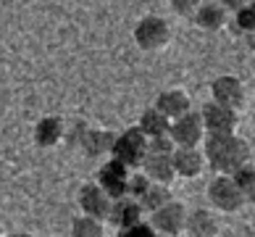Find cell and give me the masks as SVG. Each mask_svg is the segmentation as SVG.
I'll return each mask as SVG.
<instances>
[{"label": "cell", "instance_id": "cell-1", "mask_svg": "<svg viewBox=\"0 0 255 237\" xmlns=\"http://www.w3.org/2000/svg\"><path fill=\"white\" fill-rule=\"evenodd\" d=\"M200 150L205 156L208 169H213L216 174H232L245 161H250V145L237 132H229V135H205L200 142Z\"/></svg>", "mask_w": 255, "mask_h": 237}, {"label": "cell", "instance_id": "cell-2", "mask_svg": "<svg viewBox=\"0 0 255 237\" xmlns=\"http://www.w3.org/2000/svg\"><path fill=\"white\" fill-rule=\"evenodd\" d=\"M131 34H134L137 47L145 53L163 50V47L171 42V26H168V21L163 16H155V13H147V16L139 18Z\"/></svg>", "mask_w": 255, "mask_h": 237}, {"label": "cell", "instance_id": "cell-3", "mask_svg": "<svg viewBox=\"0 0 255 237\" xmlns=\"http://www.w3.org/2000/svg\"><path fill=\"white\" fill-rule=\"evenodd\" d=\"M145 150H147V137L142 135V129L129 127V129L121 132V135H116L113 148H111V156L116 161H121L124 166H129V169H137L142 156H145Z\"/></svg>", "mask_w": 255, "mask_h": 237}, {"label": "cell", "instance_id": "cell-4", "mask_svg": "<svg viewBox=\"0 0 255 237\" xmlns=\"http://www.w3.org/2000/svg\"><path fill=\"white\" fill-rule=\"evenodd\" d=\"M208 201L221 214H237L245 206V195L240 193V187L234 185L229 174H216L213 182L208 185Z\"/></svg>", "mask_w": 255, "mask_h": 237}, {"label": "cell", "instance_id": "cell-5", "mask_svg": "<svg viewBox=\"0 0 255 237\" xmlns=\"http://www.w3.org/2000/svg\"><path fill=\"white\" fill-rule=\"evenodd\" d=\"M205 135H229V132H237L240 127V111H234L229 106H221V103H205L200 111Z\"/></svg>", "mask_w": 255, "mask_h": 237}, {"label": "cell", "instance_id": "cell-6", "mask_svg": "<svg viewBox=\"0 0 255 237\" xmlns=\"http://www.w3.org/2000/svg\"><path fill=\"white\" fill-rule=\"evenodd\" d=\"M168 137H171L174 145H179V148L200 145L203 137H205V127H203L200 113H195L190 108L187 113H182V116L171 119V124H168Z\"/></svg>", "mask_w": 255, "mask_h": 237}, {"label": "cell", "instance_id": "cell-7", "mask_svg": "<svg viewBox=\"0 0 255 237\" xmlns=\"http://www.w3.org/2000/svg\"><path fill=\"white\" fill-rule=\"evenodd\" d=\"M184 219H187V208L179 203V201H168L163 203L160 208L155 211H150V224H153V230L158 235H166V237H176L184 232Z\"/></svg>", "mask_w": 255, "mask_h": 237}, {"label": "cell", "instance_id": "cell-8", "mask_svg": "<svg viewBox=\"0 0 255 237\" xmlns=\"http://www.w3.org/2000/svg\"><path fill=\"white\" fill-rule=\"evenodd\" d=\"M211 100L221 103V106H229L234 111H242L245 103H248V90L240 77L234 74H221L211 82Z\"/></svg>", "mask_w": 255, "mask_h": 237}, {"label": "cell", "instance_id": "cell-9", "mask_svg": "<svg viewBox=\"0 0 255 237\" xmlns=\"http://www.w3.org/2000/svg\"><path fill=\"white\" fill-rule=\"evenodd\" d=\"M171 164H174V174L179 179H197L208 169L200 145H190V148L176 145L174 153H171Z\"/></svg>", "mask_w": 255, "mask_h": 237}, {"label": "cell", "instance_id": "cell-10", "mask_svg": "<svg viewBox=\"0 0 255 237\" xmlns=\"http://www.w3.org/2000/svg\"><path fill=\"white\" fill-rule=\"evenodd\" d=\"M129 172H131L129 166H124L121 161H116L111 156L106 164L98 169L95 182L106 190L111 198H121V195H127V177H129Z\"/></svg>", "mask_w": 255, "mask_h": 237}, {"label": "cell", "instance_id": "cell-11", "mask_svg": "<svg viewBox=\"0 0 255 237\" xmlns=\"http://www.w3.org/2000/svg\"><path fill=\"white\" fill-rule=\"evenodd\" d=\"M111 201L113 198L103 190L98 182H87L79 187V195H77V203H79V211L82 214H90L95 219H103L106 222L108 216V208H111Z\"/></svg>", "mask_w": 255, "mask_h": 237}, {"label": "cell", "instance_id": "cell-12", "mask_svg": "<svg viewBox=\"0 0 255 237\" xmlns=\"http://www.w3.org/2000/svg\"><path fill=\"white\" fill-rule=\"evenodd\" d=\"M197 29L203 32H221L226 21H229V11L219 3V0H200V5L195 8V13L190 16Z\"/></svg>", "mask_w": 255, "mask_h": 237}, {"label": "cell", "instance_id": "cell-13", "mask_svg": "<svg viewBox=\"0 0 255 237\" xmlns=\"http://www.w3.org/2000/svg\"><path fill=\"white\" fill-rule=\"evenodd\" d=\"M137 219H142V208H139L137 198L131 195H121V198H113L111 208H108V216L106 222H111L116 230H124V227L134 224Z\"/></svg>", "mask_w": 255, "mask_h": 237}, {"label": "cell", "instance_id": "cell-14", "mask_svg": "<svg viewBox=\"0 0 255 237\" xmlns=\"http://www.w3.org/2000/svg\"><path fill=\"white\" fill-rule=\"evenodd\" d=\"M34 145L42 148V150H50L55 148L58 142L66 137V124L61 116H42L40 121L34 124Z\"/></svg>", "mask_w": 255, "mask_h": 237}, {"label": "cell", "instance_id": "cell-15", "mask_svg": "<svg viewBox=\"0 0 255 237\" xmlns=\"http://www.w3.org/2000/svg\"><path fill=\"white\" fill-rule=\"evenodd\" d=\"M153 106L163 113V116L176 119V116H182V113H187V111L192 108V98L184 90L174 87V90H163V92H160Z\"/></svg>", "mask_w": 255, "mask_h": 237}, {"label": "cell", "instance_id": "cell-16", "mask_svg": "<svg viewBox=\"0 0 255 237\" xmlns=\"http://www.w3.org/2000/svg\"><path fill=\"white\" fill-rule=\"evenodd\" d=\"M113 140H116V132L87 127V132H84V137H82V145H79V148H82L90 158H103V156H111Z\"/></svg>", "mask_w": 255, "mask_h": 237}, {"label": "cell", "instance_id": "cell-17", "mask_svg": "<svg viewBox=\"0 0 255 237\" xmlns=\"http://www.w3.org/2000/svg\"><path fill=\"white\" fill-rule=\"evenodd\" d=\"M184 232L192 235V237H216V235H219V219H216L211 211H205V208L187 211Z\"/></svg>", "mask_w": 255, "mask_h": 237}, {"label": "cell", "instance_id": "cell-18", "mask_svg": "<svg viewBox=\"0 0 255 237\" xmlns=\"http://www.w3.org/2000/svg\"><path fill=\"white\" fill-rule=\"evenodd\" d=\"M168 124H171V119L163 116L155 106H150L142 111V116H139V129H142V135L150 140V137H160V135H168Z\"/></svg>", "mask_w": 255, "mask_h": 237}, {"label": "cell", "instance_id": "cell-19", "mask_svg": "<svg viewBox=\"0 0 255 237\" xmlns=\"http://www.w3.org/2000/svg\"><path fill=\"white\" fill-rule=\"evenodd\" d=\"M171 201V190H168V185L163 182H150L145 190H142V195L137 198V203L139 208H142V214H150V211H155V208H160L163 203Z\"/></svg>", "mask_w": 255, "mask_h": 237}, {"label": "cell", "instance_id": "cell-20", "mask_svg": "<svg viewBox=\"0 0 255 237\" xmlns=\"http://www.w3.org/2000/svg\"><path fill=\"white\" fill-rule=\"evenodd\" d=\"M71 235L74 237H103L106 235V222L95 219L90 214H79L71 222Z\"/></svg>", "mask_w": 255, "mask_h": 237}, {"label": "cell", "instance_id": "cell-21", "mask_svg": "<svg viewBox=\"0 0 255 237\" xmlns=\"http://www.w3.org/2000/svg\"><path fill=\"white\" fill-rule=\"evenodd\" d=\"M229 177L234 179V185H237L240 193L245 195V203H253V198H255V169H253L250 161H245L242 166H237Z\"/></svg>", "mask_w": 255, "mask_h": 237}, {"label": "cell", "instance_id": "cell-22", "mask_svg": "<svg viewBox=\"0 0 255 237\" xmlns=\"http://www.w3.org/2000/svg\"><path fill=\"white\" fill-rule=\"evenodd\" d=\"M232 13H234V26H237V32L253 34V29H255V5H253V0L240 5L237 11H232Z\"/></svg>", "mask_w": 255, "mask_h": 237}, {"label": "cell", "instance_id": "cell-23", "mask_svg": "<svg viewBox=\"0 0 255 237\" xmlns=\"http://www.w3.org/2000/svg\"><path fill=\"white\" fill-rule=\"evenodd\" d=\"M150 182H153V179H150V177H147L139 166H137V169H131L129 177H127V195L139 198V195H142V190H145Z\"/></svg>", "mask_w": 255, "mask_h": 237}, {"label": "cell", "instance_id": "cell-24", "mask_svg": "<svg viewBox=\"0 0 255 237\" xmlns=\"http://www.w3.org/2000/svg\"><path fill=\"white\" fill-rule=\"evenodd\" d=\"M119 237H158V232L153 230V224L145 222V219H137L134 224L119 230Z\"/></svg>", "mask_w": 255, "mask_h": 237}, {"label": "cell", "instance_id": "cell-25", "mask_svg": "<svg viewBox=\"0 0 255 237\" xmlns=\"http://www.w3.org/2000/svg\"><path fill=\"white\" fill-rule=\"evenodd\" d=\"M168 5L176 16H192L195 8L200 5V0H168Z\"/></svg>", "mask_w": 255, "mask_h": 237}, {"label": "cell", "instance_id": "cell-26", "mask_svg": "<svg viewBox=\"0 0 255 237\" xmlns=\"http://www.w3.org/2000/svg\"><path fill=\"white\" fill-rule=\"evenodd\" d=\"M87 121H77L74 124V129H71V137H69V142L71 145H82V137H84V132H87Z\"/></svg>", "mask_w": 255, "mask_h": 237}, {"label": "cell", "instance_id": "cell-27", "mask_svg": "<svg viewBox=\"0 0 255 237\" xmlns=\"http://www.w3.org/2000/svg\"><path fill=\"white\" fill-rule=\"evenodd\" d=\"M219 3H221V5H224L226 11H229V13H232V11H237L240 5H245V3H250V0H219Z\"/></svg>", "mask_w": 255, "mask_h": 237}, {"label": "cell", "instance_id": "cell-28", "mask_svg": "<svg viewBox=\"0 0 255 237\" xmlns=\"http://www.w3.org/2000/svg\"><path fill=\"white\" fill-rule=\"evenodd\" d=\"M0 235H3V224H0Z\"/></svg>", "mask_w": 255, "mask_h": 237}]
</instances>
